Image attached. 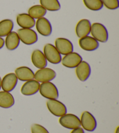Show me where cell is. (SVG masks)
<instances>
[{
	"label": "cell",
	"mask_w": 119,
	"mask_h": 133,
	"mask_svg": "<svg viewBox=\"0 0 119 133\" xmlns=\"http://www.w3.org/2000/svg\"><path fill=\"white\" fill-rule=\"evenodd\" d=\"M32 61L35 67L39 69L46 68L47 60L44 53L39 49L34 50L32 54Z\"/></svg>",
	"instance_id": "cell-18"
},
{
	"label": "cell",
	"mask_w": 119,
	"mask_h": 133,
	"mask_svg": "<svg viewBox=\"0 0 119 133\" xmlns=\"http://www.w3.org/2000/svg\"><path fill=\"white\" fill-rule=\"evenodd\" d=\"M42 6L49 11H57L61 9V4L58 0H40Z\"/></svg>",
	"instance_id": "cell-24"
},
{
	"label": "cell",
	"mask_w": 119,
	"mask_h": 133,
	"mask_svg": "<svg viewBox=\"0 0 119 133\" xmlns=\"http://www.w3.org/2000/svg\"><path fill=\"white\" fill-rule=\"evenodd\" d=\"M59 123L62 126L68 129L73 130L81 125L80 119L73 114H65L59 118Z\"/></svg>",
	"instance_id": "cell-6"
},
{
	"label": "cell",
	"mask_w": 119,
	"mask_h": 133,
	"mask_svg": "<svg viewBox=\"0 0 119 133\" xmlns=\"http://www.w3.org/2000/svg\"><path fill=\"white\" fill-rule=\"evenodd\" d=\"M71 133H85L84 130L81 127H77L76 129H73V131L71 132Z\"/></svg>",
	"instance_id": "cell-28"
},
{
	"label": "cell",
	"mask_w": 119,
	"mask_h": 133,
	"mask_svg": "<svg viewBox=\"0 0 119 133\" xmlns=\"http://www.w3.org/2000/svg\"><path fill=\"white\" fill-rule=\"evenodd\" d=\"M15 72L18 79L21 81H27L34 79V72L27 66H23L18 67L15 70Z\"/></svg>",
	"instance_id": "cell-19"
},
{
	"label": "cell",
	"mask_w": 119,
	"mask_h": 133,
	"mask_svg": "<svg viewBox=\"0 0 119 133\" xmlns=\"http://www.w3.org/2000/svg\"><path fill=\"white\" fill-rule=\"evenodd\" d=\"M20 39L17 33L11 32L6 36L5 43L6 49L10 51L14 50L18 47L20 44Z\"/></svg>",
	"instance_id": "cell-20"
},
{
	"label": "cell",
	"mask_w": 119,
	"mask_h": 133,
	"mask_svg": "<svg viewBox=\"0 0 119 133\" xmlns=\"http://www.w3.org/2000/svg\"><path fill=\"white\" fill-rule=\"evenodd\" d=\"M15 103L12 95L8 92H0V107L4 109L10 108Z\"/></svg>",
	"instance_id": "cell-21"
},
{
	"label": "cell",
	"mask_w": 119,
	"mask_h": 133,
	"mask_svg": "<svg viewBox=\"0 0 119 133\" xmlns=\"http://www.w3.org/2000/svg\"><path fill=\"white\" fill-rule=\"evenodd\" d=\"M5 44V41L3 38L0 37V49H1L4 47Z\"/></svg>",
	"instance_id": "cell-29"
},
{
	"label": "cell",
	"mask_w": 119,
	"mask_h": 133,
	"mask_svg": "<svg viewBox=\"0 0 119 133\" xmlns=\"http://www.w3.org/2000/svg\"><path fill=\"white\" fill-rule=\"evenodd\" d=\"M91 66L87 62L82 61L76 67V74L78 79L82 82L87 81L91 75Z\"/></svg>",
	"instance_id": "cell-14"
},
{
	"label": "cell",
	"mask_w": 119,
	"mask_h": 133,
	"mask_svg": "<svg viewBox=\"0 0 119 133\" xmlns=\"http://www.w3.org/2000/svg\"><path fill=\"white\" fill-rule=\"evenodd\" d=\"M13 21L8 19L0 21V37H5L10 33L13 28Z\"/></svg>",
	"instance_id": "cell-23"
},
{
	"label": "cell",
	"mask_w": 119,
	"mask_h": 133,
	"mask_svg": "<svg viewBox=\"0 0 119 133\" xmlns=\"http://www.w3.org/2000/svg\"><path fill=\"white\" fill-rule=\"evenodd\" d=\"M55 47L59 53L62 55H66L73 51V45L69 40L66 38H57L55 42Z\"/></svg>",
	"instance_id": "cell-10"
},
{
	"label": "cell",
	"mask_w": 119,
	"mask_h": 133,
	"mask_svg": "<svg viewBox=\"0 0 119 133\" xmlns=\"http://www.w3.org/2000/svg\"><path fill=\"white\" fill-rule=\"evenodd\" d=\"M92 37L98 42L106 43L109 38L108 32L106 27L101 23L95 22L91 25V32Z\"/></svg>",
	"instance_id": "cell-1"
},
{
	"label": "cell",
	"mask_w": 119,
	"mask_h": 133,
	"mask_svg": "<svg viewBox=\"0 0 119 133\" xmlns=\"http://www.w3.org/2000/svg\"><path fill=\"white\" fill-rule=\"evenodd\" d=\"M81 125L87 131H94L97 126L96 120L89 111H85L82 113L80 120Z\"/></svg>",
	"instance_id": "cell-7"
},
{
	"label": "cell",
	"mask_w": 119,
	"mask_h": 133,
	"mask_svg": "<svg viewBox=\"0 0 119 133\" xmlns=\"http://www.w3.org/2000/svg\"><path fill=\"white\" fill-rule=\"evenodd\" d=\"M56 76V73L54 70L49 68L39 69L34 74V78L39 82H46L52 81Z\"/></svg>",
	"instance_id": "cell-8"
},
{
	"label": "cell",
	"mask_w": 119,
	"mask_h": 133,
	"mask_svg": "<svg viewBox=\"0 0 119 133\" xmlns=\"http://www.w3.org/2000/svg\"><path fill=\"white\" fill-rule=\"evenodd\" d=\"M17 34L20 41L26 45L34 44L38 40L37 34L32 29L21 28L18 30Z\"/></svg>",
	"instance_id": "cell-4"
},
{
	"label": "cell",
	"mask_w": 119,
	"mask_h": 133,
	"mask_svg": "<svg viewBox=\"0 0 119 133\" xmlns=\"http://www.w3.org/2000/svg\"><path fill=\"white\" fill-rule=\"evenodd\" d=\"M1 77H0V89H1Z\"/></svg>",
	"instance_id": "cell-31"
},
{
	"label": "cell",
	"mask_w": 119,
	"mask_h": 133,
	"mask_svg": "<svg viewBox=\"0 0 119 133\" xmlns=\"http://www.w3.org/2000/svg\"><path fill=\"white\" fill-rule=\"evenodd\" d=\"M85 6L90 10L97 11L103 8V4L101 0H83Z\"/></svg>",
	"instance_id": "cell-25"
},
{
	"label": "cell",
	"mask_w": 119,
	"mask_h": 133,
	"mask_svg": "<svg viewBox=\"0 0 119 133\" xmlns=\"http://www.w3.org/2000/svg\"><path fill=\"white\" fill-rule=\"evenodd\" d=\"M32 133H49L42 125L39 124H33L31 127Z\"/></svg>",
	"instance_id": "cell-27"
},
{
	"label": "cell",
	"mask_w": 119,
	"mask_h": 133,
	"mask_svg": "<svg viewBox=\"0 0 119 133\" xmlns=\"http://www.w3.org/2000/svg\"><path fill=\"white\" fill-rule=\"evenodd\" d=\"M82 61V57L76 52H71L66 54L61 60L62 65L69 68H76Z\"/></svg>",
	"instance_id": "cell-9"
},
{
	"label": "cell",
	"mask_w": 119,
	"mask_h": 133,
	"mask_svg": "<svg viewBox=\"0 0 119 133\" xmlns=\"http://www.w3.org/2000/svg\"><path fill=\"white\" fill-rule=\"evenodd\" d=\"M91 24L90 21L87 19H83L76 25V35L79 38L88 36L91 32Z\"/></svg>",
	"instance_id": "cell-16"
},
{
	"label": "cell",
	"mask_w": 119,
	"mask_h": 133,
	"mask_svg": "<svg viewBox=\"0 0 119 133\" xmlns=\"http://www.w3.org/2000/svg\"><path fill=\"white\" fill-rule=\"evenodd\" d=\"M78 44L83 50L87 51H92L98 48L99 42L94 37L89 36L83 37L78 40Z\"/></svg>",
	"instance_id": "cell-12"
},
{
	"label": "cell",
	"mask_w": 119,
	"mask_h": 133,
	"mask_svg": "<svg viewBox=\"0 0 119 133\" xmlns=\"http://www.w3.org/2000/svg\"><path fill=\"white\" fill-rule=\"evenodd\" d=\"M40 85V83L36 80L27 81L22 85L20 92L25 96L33 95L39 91Z\"/></svg>",
	"instance_id": "cell-15"
},
{
	"label": "cell",
	"mask_w": 119,
	"mask_h": 133,
	"mask_svg": "<svg viewBox=\"0 0 119 133\" xmlns=\"http://www.w3.org/2000/svg\"><path fill=\"white\" fill-rule=\"evenodd\" d=\"M39 92L41 96L48 99H57L59 98L58 88L51 82L42 83L40 85Z\"/></svg>",
	"instance_id": "cell-2"
},
{
	"label": "cell",
	"mask_w": 119,
	"mask_h": 133,
	"mask_svg": "<svg viewBox=\"0 0 119 133\" xmlns=\"http://www.w3.org/2000/svg\"><path fill=\"white\" fill-rule=\"evenodd\" d=\"M16 22L20 27L23 29H32L35 24L34 19L26 13L18 14L16 16Z\"/></svg>",
	"instance_id": "cell-17"
},
{
	"label": "cell",
	"mask_w": 119,
	"mask_h": 133,
	"mask_svg": "<svg viewBox=\"0 0 119 133\" xmlns=\"http://www.w3.org/2000/svg\"><path fill=\"white\" fill-rule=\"evenodd\" d=\"M44 54L47 60L53 64H58L62 60L61 54L53 44L48 43L44 47Z\"/></svg>",
	"instance_id": "cell-3"
},
{
	"label": "cell",
	"mask_w": 119,
	"mask_h": 133,
	"mask_svg": "<svg viewBox=\"0 0 119 133\" xmlns=\"http://www.w3.org/2000/svg\"><path fill=\"white\" fill-rule=\"evenodd\" d=\"M49 111L56 117H61L67 113V108L62 102L57 99H49L47 102Z\"/></svg>",
	"instance_id": "cell-5"
},
{
	"label": "cell",
	"mask_w": 119,
	"mask_h": 133,
	"mask_svg": "<svg viewBox=\"0 0 119 133\" xmlns=\"http://www.w3.org/2000/svg\"><path fill=\"white\" fill-rule=\"evenodd\" d=\"M115 133H119V127L117 128V129L116 130V132Z\"/></svg>",
	"instance_id": "cell-30"
},
{
	"label": "cell",
	"mask_w": 119,
	"mask_h": 133,
	"mask_svg": "<svg viewBox=\"0 0 119 133\" xmlns=\"http://www.w3.org/2000/svg\"><path fill=\"white\" fill-rule=\"evenodd\" d=\"M18 78L15 73H9L1 80V88L4 91L11 92L15 88L18 84Z\"/></svg>",
	"instance_id": "cell-11"
},
{
	"label": "cell",
	"mask_w": 119,
	"mask_h": 133,
	"mask_svg": "<svg viewBox=\"0 0 119 133\" xmlns=\"http://www.w3.org/2000/svg\"><path fill=\"white\" fill-rule=\"evenodd\" d=\"M103 5L108 9L114 10L119 7L118 0H101Z\"/></svg>",
	"instance_id": "cell-26"
},
{
	"label": "cell",
	"mask_w": 119,
	"mask_h": 133,
	"mask_svg": "<svg viewBox=\"0 0 119 133\" xmlns=\"http://www.w3.org/2000/svg\"><path fill=\"white\" fill-rule=\"evenodd\" d=\"M35 25L37 32L41 35L47 37L51 35L52 31V26L48 19L44 17L38 19Z\"/></svg>",
	"instance_id": "cell-13"
},
{
	"label": "cell",
	"mask_w": 119,
	"mask_h": 133,
	"mask_svg": "<svg viewBox=\"0 0 119 133\" xmlns=\"http://www.w3.org/2000/svg\"><path fill=\"white\" fill-rule=\"evenodd\" d=\"M47 10L41 5H35L28 9V14L33 19H39L46 15Z\"/></svg>",
	"instance_id": "cell-22"
}]
</instances>
